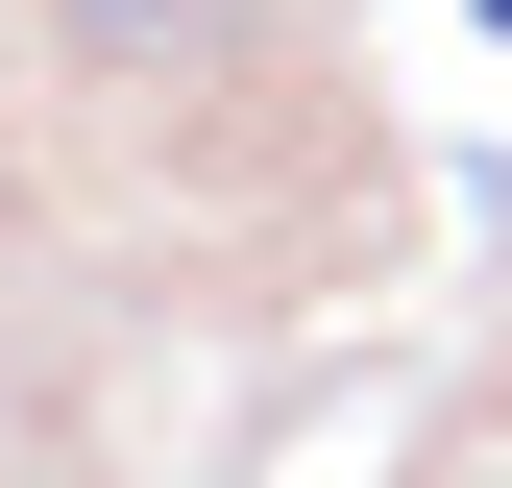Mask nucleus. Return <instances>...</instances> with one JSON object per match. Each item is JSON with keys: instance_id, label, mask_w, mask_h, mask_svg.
Returning a JSON list of instances; mask_svg holds the SVG:
<instances>
[{"instance_id": "obj_1", "label": "nucleus", "mask_w": 512, "mask_h": 488, "mask_svg": "<svg viewBox=\"0 0 512 488\" xmlns=\"http://www.w3.org/2000/svg\"><path fill=\"white\" fill-rule=\"evenodd\" d=\"M49 25H74V49H98V74H196V49L244 25V0H49Z\"/></svg>"}, {"instance_id": "obj_2", "label": "nucleus", "mask_w": 512, "mask_h": 488, "mask_svg": "<svg viewBox=\"0 0 512 488\" xmlns=\"http://www.w3.org/2000/svg\"><path fill=\"white\" fill-rule=\"evenodd\" d=\"M488 49H512V0H488Z\"/></svg>"}]
</instances>
